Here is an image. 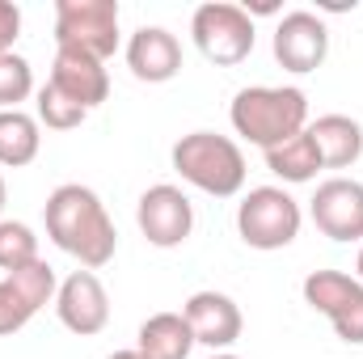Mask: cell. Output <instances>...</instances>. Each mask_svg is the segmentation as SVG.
I'll use <instances>...</instances> for the list:
<instances>
[{"label": "cell", "mask_w": 363, "mask_h": 359, "mask_svg": "<svg viewBox=\"0 0 363 359\" xmlns=\"http://www.w3.org/2000/svg\"><path fill=\"white\" fill-rule=\"evenodd\" d=\"M127 68L135 81L165 85L182 72V43L165 26H140L127 43Z\"/></svg>", "instance_id": "14"}, {"label": "cell", "mask_w": 363, "mask_h": 359, "mask_svg": "<svg viewBox=\"0 0 363 359\" xmlns=\"http://www.w3.org/2000/svg\"><path fill=\"white\" fill-rule=\"evenodd\" d=\"M182 317L194 334V343L211 347V351H228L237 338H241V309L233 296L224 292H194L186 304H182Z\"/></svg>", "instance_id": "13"}, {"label": "cell", "mask_w": 363, "mask_h": 359, "mask_svg": "<svg viewBox=\"0 0 363 359\" xmlns=\"http://www.w3.org/2000/svg\"><path fill=\"white\" fill-rule=\"evenodd\" d=\"M55 47L85 51L106 64L118 51V0H60Z\"/></svg>", "instance_id": "6"}, {"label": "cell", "mask_w": 363, "mask_h": 359, "mask_svg": "<svg viewBox=\"0 0 363 359\" xmlns=\"http://www.w3.org/2000/svg\"><path fill=\"white\" fill-rule=\"evenodd\" d=\"M174 170L182 174V182L199 186L203 194L233 199L245 186V153L228 136L190 131L174 144Z\"/></svg>", "instance_id": "3"}, {"label": "cell", "mask_w": 363, "mask_h": 359, "mask_svg": "<svg viewBox=\"0 0 363 359\" xmlns=\"http://www.w3.org/2000/svg\"><path fill=\"white\" fill-rule=\"evenodd\" d=\"M190 38H194V47H199L203 60H211L220 68H237L254 51V17L241 4L207 0L190 17Z\"/></svg>", "instance_id": "4"}, {"label": "cell", "mask_w": 363, "mask_h": 359, "mask_svg": "<svg viewBox=\"0 0 363 359\" xmlns=\"http://www.w3.org/2000/svg\"><path fill=\"white\" fill-rule=\"evenodd\" d=\"M55 292H60L55 270L47 267L43 258L30 263V267L9 270V275L0 279V338L26 330V326L38 317V309L55 300Z\"/></svg>", "instance_id": "8"}, {"label": "cell", "mask_w": 363, "mask_h": 359, "mask_svg": "<svg viewBox=\"0 0 363 359\" xmlns=\"http://www.w3.org/2000/svg\"><path fill=\"white\" fill-rule=\"evenodd\" d=\"M308 216L330 241H363V182L355 178L321 182L313 203H308Z\"/></svg>", "instance_id": "11"}, {"label": "cell", "mask_w": 363, "mask_h": 359, "mask_svg": "<svg viewBox=\"0 0 363 359\" xmlns=\"http://www.w3.org/2000/svg\"><path fill=\"white\" fill-rule=\"evenodd\" d=\"M190 347H194V334L182 313H152L135 334V351L144 359H186Z\"/></svg>", "instance_id": "17"}, {"label": "cell", "mask_w": 363, "mask_h": 359, "mask_svg": "<svg viewBox=\"0 0 363 359\" xmlns=\"http://www.w3.org/2000/svg\"><path fill=\"white\" fill-rule=\"evenodd\" d=\"M228 118L241 140L267 153L308 127V97L296 85H250L233 97Z\"/></svg>", "instance_id": "2"}, {"label": "cell", "mask_w": 363, "mask_h": 359, "mask_svg": "<svg viewBox=\"0 0 363 359\" xmlns=\"http://www.w3.org/2000/svg\"><path fill=\"white\" fill-rule=\"evenodd\" d=\"M43 220H47V237L64 254H72L85 270H101L118 250V233H114L106 203L97 199V190L81 186V182L55 186L47 194Z\"/></svg>", "instance_id": "1"}, {"label": "cell", "mask_w": 363, "mask_h": 359, "mask_svg": "<svg viewBox=\"0 0 363 359\" xmlns=\"http://www.w3.org/2000/svg\"><path fill=\"white\" fill-rule=\"evenodd\" d=\"M38 148H43L38 118L26 110H0V165L21 170L38 157Z\"/></svg>", "instance_id": "18"}, {"label": "cell", "mask_w": 363, "mask_h": 359, "mask_svg": "<svg viewBox=\"0 0 363 359\" xmlns=\"http://www.w3.org/2000/svg\"><path fill=\"white\" fill-rule=\"evenodd\" d=\"M55 313H60L64 330H72L81 338L101 334L110 326V296H106L101 279L93 270H72L55 292Z\"/></svg>", "instance_id": "12"}, {"label": "cell", "mask_w": 363, "mask_h": 359, "mask_svg": "<svg viewBox=\"0 0 363 359\" xmlns=\"http://www.w3.org/2000/svg\"><path fill=\"white\" fill-rule=\"evenodd\" d=\"M355 279L363 283V245H359V258H355Z\"/></svg>", "instance_id": "25"}, {"label": "cell", "mask_w": 363, "mask_h": 359, "mask_svg": "<svg viewBox=\"0 0 363 359\" xmlns=\"http://www.w3.org/2000/svg\"><path fill=\"white\" fill-rule=\"evenodd\" d=\"M34 93V72L17 51L0 55V110H17V101H26Z\"/></svg>", "instance_id": "22"}, {"label": "cell", "mask_w": 363, "mask_h": 359, "mask_svg": "<svg viewBox=\"0 0 363 359\" xmlns=\"http://www.w3.org/2000/svg\"><path fill=\"white\" fill-rule=\"evenodd\" d=\"M51 85L60 93H68L77 106H101L110 97V72L101 60H93L85 51H72V47H55V64H51Z\"/></svg>", "instance_id": "15"}, {"label": "cell", "mask_w": 363, "mask_h": 359, "mask_svg": "<svg viewBox=\"0 0 363 359\" xmlns=\"http://www.w3.org/2000/svg\"><path fill=\"white\" fill-rule=\"evenodd\" d=\"M110 359H144V355H140V351L131 347V351H114V355H110Z\"/></svg>", "instance_id": "24"}, {"label": "cell", "mask_w": 363, "mask_h": 359, "mask_svg": "<svg viewBox=\"0 0 363 359\" xmlns=\"http://www.w3.org/2000/svg\"><path fill=\"white\" fill-rule=\"evenodd\" d=\"M85 118H89V110L77 106L68 93H60L51 81L38 89V123H47L51 131H72V127H81Z\"/></svg>", "instance_id": "21"}, {"label": "cell", "mask_w": 363, "mask_h": 359, "mask_svg": "<svg viewBox=\"0 0 363 359\" xmlns=\"http://www.w3.org/2000/svg\"><path fill=\"white\" fill-rule=\"evenodd\" d=\"M304 304L325 313L334 334L351 347H363V283L347 270H308L304 275Z\"/></svg>", "instance_id": "7"}, {"label": "cell", "mask_w": 363, "mask_h": 359, "mask_svg": "<svg viewBox=\"0 0 363 359\" xmlns=\"http://www.w3.org/2000/svg\"><path fill=\"white\" fill-rule=\"evenodd\" d=\"M300 203L283 186H254L237 203V233L250 250H283L300 237Z\"/></svg>", "instance_id": "5"}, {"label": "cell", "mask_w": 363, "mask_h": 359, "mask_svg": "<svg viewBox=\"0 0 363 359\" xmlns=\"http://www.w3.org/2000/svg\"><path fill=\"white\" fill-rule=\"evenodd\" d=\"M4 194H9V190H4V178H0V211H4Z\"/></svg>", "instance_id": "27"}, {"label": "cell", "mask_w": 363, "mask_h": 359, "mask_svg": "<svg viewBox=\"0 0 363 359\" xmlns=\"http://www.w3.org/2000/svg\"><path fill=\"white\" fill-rule=\"evenodd\" d=\"M211 359H241V355H233V351H216Z\"/></svg>", "instance_id": "26"}, {"label": "cell", "mask_w": 363, "mask_h": 359, "mask_svg": "<svg viewBox=\"0 0 363 359\" xmlns=\"http://www.w3.org/2000/svg\"><path fill=\"white\" fill-rule=\"evenodd\" d=\"M271 51H274V60H279L287 72H296V77L317 72V68L325 64V55H330V30H325V21H321L317 13H308V9L283 13L279 26H274Z\"/></svg>", "instance_id": "9"}, {"label": "cell", "mask_w": 363, "mask_h": 359, "mask_svg": "<svg viewBox=\"0 0 363 359\" xmlns=\"http://www.w3.org/2000/svg\"><path fill=\"white\" fill-rule=\"evenodd\" d=\"M17 38H21V9L13 0H0V55L13 51Z\"/></svg>", "instance_id": "23"}, {"label": "cell", "mask_w": 363, "mask_h": 359, "mask_svg": "<svg viewBox=\"0 0 363 359\" xmlns=\"http://www.w3.org/2000/svg\"><path fill=\"white\" fill-rule=\"evenodd\" d=\"M135 224H140V233L148 237V245L174 250V245H182V241L190 237V228H194V207H190V199L182 194L178 186L161 182V186H148V190L140 194V203H135Z\"/></svg>", "instance_id": "10"}, {"label": "cell", "mask_w": 363, "mask_h": 359, "mask_svg": "<svg viewBox=\"0 0 363 359\" xmlns=\"http://www.w3.org/2000/svg\"><path fill=\"white\" fill-rule=\"evenodd\" d=\"M267 170L283 182H313L325 170V165H321V153H317V144H313V136H308V127H304L300 136L283 140L279 148H267Z\"/></svg>", "instance_id": "19"}, {"label": "cell", "mask_w": 363, "mask_h": 359, "mask_svg": "<svg viewBox=\"0 0 363 359\" xmlns=\"http://www.w3.org/2000/svg\"><path fill=\"white\" fill-rule=\"evenodd\" d=\"M308 136L325 170H351L363 157V127L351 114H321L317 123H308Z\"/></svg>", "instance_id": "16"}, {"label": "cell", "mask_w": 363, "mask_h": 359, "mask_svg": "<svg viewBox=\"0 0 363 359\" xmlns=\"http://www.w3.org/2000/svg\"><path fill=\"white\" fill-rule=\"evenodd\" d=\"M30 263H38V237H34V228L21 224V220H0V270L9 275V270L30 267Z\"/></svg>", "instance_id": "20"}]
</instances>
